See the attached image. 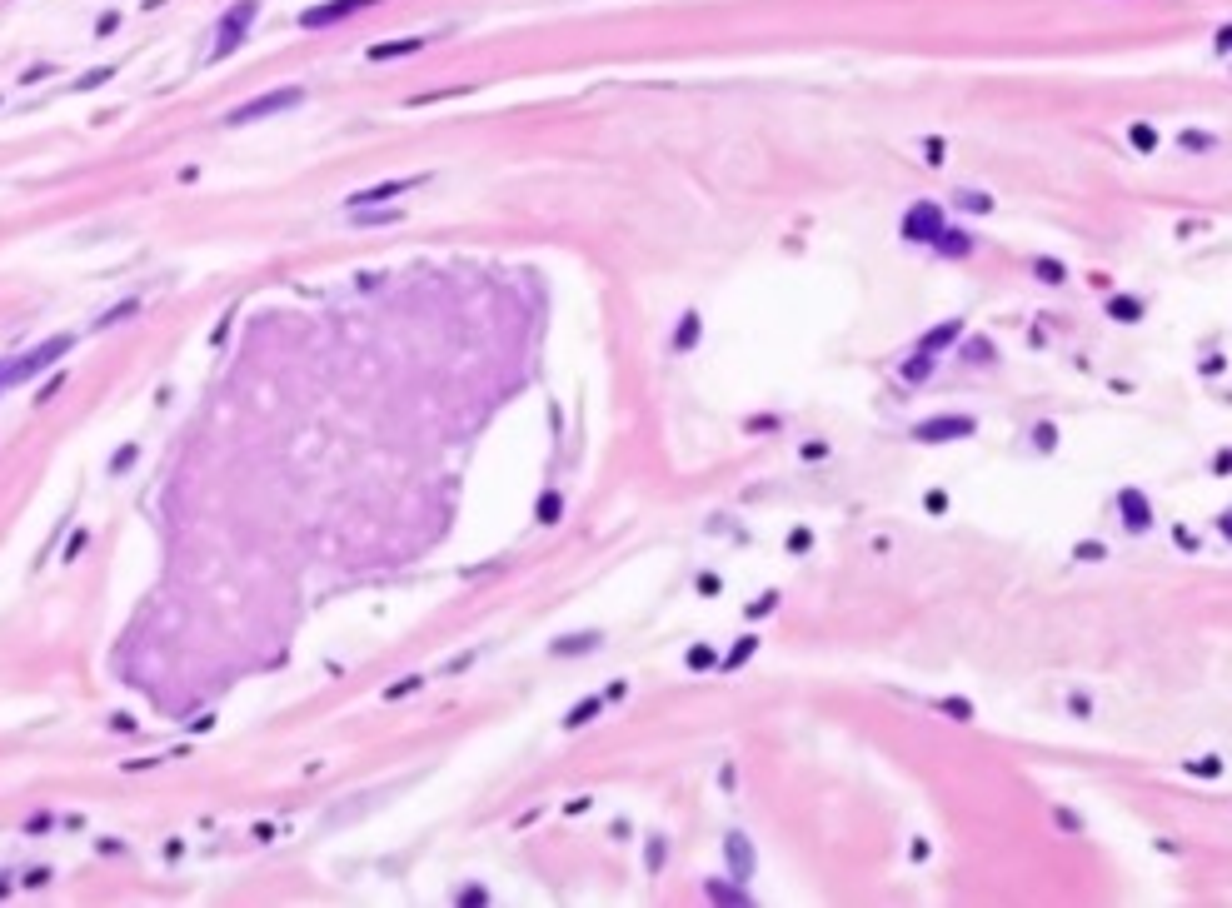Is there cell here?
I'll list each match as a JSON object with an SVG mask.
<instances>
[{"instance_id": "obj_1", "label": "cell", "mask_w": 1232, "mask_h": 908, "mask_svg": "<svg viewBox=\"0 0 1232 908\" xmlns=\"http://www.w3.org/2000/svg\"><path fill=\"white\" fill-rule=\"evenodd\" d=\"M70 350V335H50L45 345H35V350H25L15 365H0V385H20V380H30V375H40L45 365H55L60 355Z\"/></svg>"}, {"instance_id": "obj_2", "label": "cell", "mask_w": 1232, "mask_h": 908, "mask_svg": "<svg viewBox=\"0 0 1232 908\" xmlns=\"http://www.w3.org/2000/svg\"><path fill=\"white\" fill-rule=\"evenodd\" d=\"M255 15H260V0H240V5H230V10H225L220 35H215V60H225V55H235V45H245V35H250Z\"/></svg>"}, {"instance_id": "obj_3", "label": "cell", "mask_w": 1232, "mask_h": 908, "mask_svg": "<svg viewBox=\"0 0 1232 908\" xmlns=\"http://www.w3.org/2000/svg\"><path fill=\"white\" fill-rule=\"evenodd\" d=\"M305 100V90L300 85H290V90H270V95H255L250 105H235L225 120L230 125H250V120H260V115H280V110H290V105H300Z\"/></svg>"}, {"instance_id": "obj_4", "label": "cell", "mask_w": 1232, "mask_h": 908, "mask_svg": "<svg viewBox=\"0 0 1232 908\" xmlns=\"http://www.w3.org/2000/svg\"><path fill=\"white\" fill-rule=\"evenodd\" d=\"M938 230H943V215H938V205H913L908 215H903V240H923V245H933L938 240Z\"/></svg>"}, {"instance_id": "obj_5", "label": "cell", "mask_w": 1232, "mask_h": 908, "mask_svg": "<svg viewBox=\"0 0 1232 908\" xmlns=\"http://www.w3.org/2000/svg\"><path fill=\"white\" fill-rule=\"evenodd\" d=\"M963 435H973V420H968V415H943V420H923V425L913 430V440H923V445H943V440H963Z\"/></svg>"}, {"instance_id": "obj_6", "label": "cell", "mask_w": 1232, "mask_h": 908, "mask_svg": "<svg viewBox=\"0 0 1232 908\" xmlns=\"http://www.w3.org/2000/svg\"><path fill=\"white\" fill-rule=\"evenodd\" d=\"M365 5H375V0H335V5H310V10L300 15V25H305V30H320V25H340L345 15H355V10H365Z\"/></svg>"}, {"instance_id": "obj_7", "label": "cell", "mask_w": 1232, "mask_h": 908, "mask_svg": "<svg viewBox=\"0 0 1232 908\" xmlns=\"http://www.w3.org/2000/svg\"><path fill=\"white\" fill-rule=\"evenodd\" d=\"M414 185H424V175H410V180H385V185H375V190H360V195H350V210H365V205H380V200L410 195Z\"/></svg>"}, {"instance_id": "obj_8", "label": "cell", "mask_w": 1232, "mask_h": 908, "mask_svg": "<svg viewBox=\"0 0 1232 908\" xmlns=\"http://www.w3.org/2000/svg\"><path fill=\"white\" fill-rule=\"evenodd\" d=\"M1118 504H1123V514H1128V529H1148V524H1153L1148 499H1143L1138 489H1123V494H1118Z\"/></svg>"}, {"instance_id": "obj_9", "label": "cell", "mask_w": 1232, "mask_h": 908, "mask_svg": "<svg viewBox=\"0 0 1232 908\" xmlns=\"http://www.w3.org/2000/svg\"><path fill=\"white\" fill-rule=\"evenodd\" d=\"M963 335V320H948V325H938V330H928L923 335V345H918V355H938L943 345H953Z\"/></svg>"}, {"instance_id": "obj_10", "label": "cell", "mask_w": 1232, "mask_h": 908, "mask_svg": "<svg viewBox=\"0 0 1232 908\" xmlns=\"http://www.w3.org/2000/svg\"><path fill=\"white\" fill-rule=\"evenodd\" d=\"M729 864H734V879H749L754 874V854H749V839L744 834H729Z\"/></svg>"}, {"instance_id": "obj_11", "label": "cell", "mask_w": 1232, "mask_h": 908, "mask_svg": "<svg viewBox=\"0 0 1232 908\" xmlns=\"http://www.w3.org/2000/svg\"><path fill=\"white\" fill-rule=\"evenodd\" d=\"M943 255H968L973 250V235H963V230H938V240H933Z\"/></svg>"}, {"instance_id": "obj_12", "label": "cell", "mask_w": 1232, "mask_h": 908, "mask_svg": "<svg viewBox=\"0 0 1232 908\" xmlns=\"http://www.w3.org/2000/svg\"><path fill=\"white\" fill-rule=\"evenodd\" d=\"M350 220L355 225H390V220H400V210H350Z\"/></svg>"}, {"instance_id": "obj_13", "label": "cell", "mask_w": 1232, "mask_h": 908, "mask_svg": "<svg viewBox=\"0 0 1232 908\" xmlns=\"http://www.w3.org/2000/svg\"><path fill=\"white\" fill-rule=\"evenodd\" d=\"M674 345H679V350H694V345H699V315H684V325H679Z\"/></svg>"}, {"instance_id": "obj_14", "label": "cell", "mask_w": 1232, "mask_h": 908, "mask_svg": "<svg viewBox=\"0 0 1232 908\" xmlns=\"http://www.w3.org/2000/svg\"><path fill=\"white\" fill-rule=\"evenodd\" d=\"M599 709H604V699H584V704H579V709H574V714H569L564 724H569V729H584V724H589V719H594Z\"/></svg>"}, {"instance_id": "obj_15", "label": "cell", "mask_w": 1232, "mask_h": 908, "mask_svg": "<svg viewBox=\"0 0 1232 908\" xmlns=\"http://www.w3.org/2000/svg\"><path fill=\"white\" fill-rule=\"evenodd\" d=\"M709 899H719V904H744L749 894H744V889H729V884H719V879H709Z\"/></svg>"}, {"instance_id": "obj_16", "label": "cell", "mask_w": 1232, "mask_h": 908, "mask_svg": "<svg viewBox=\"0 0 1232 908\" xmlns=\"http://www.w3.org/2000/svg\"><path fill=\"white\" fill-rule=\"evenodd\" d=\"M424 40H400V45H375L370 50V60H390V55H410V50H419Z\"/></svg>"}, {"instance_id": "obj_17", "label": "cell", "mask_w": 1232, "mask_h": 908, "mask_svg": "<svg viewBox=\"0 0 1232 908\" xmlns=\"http://www.w3.org/2000/svg\"><path fill=\"white\" fill-rule=\"evenodd\" d=\"M903 375H908V380H928V375H933V355H913V360L903 365Z\"/></svg>"}, {"instance_id": "obj_18", "label": "cell", "mask_w": 1232, "mask_h": 908, "mask_svg": "<svg viewBox=\"0 0 1232 908\" xmlns=\"http://www.w3.org/2000/svg\"><path fill=\"white\" fill-rule=\"evenodd\" d=\"M599 644V634H574V639H564V644H554L559 654H584V649H594Z\"/></svg>"}, {"instance_id": "obj_19", "label": "cell", "mask_w": 1232, "mask_h": 908, "mask_svg": "<svg viewBox=\"0 0 1232 908\" xmlns=\"http://www.w3.org/2000/svg\"><path fill=\"white\" fill-rule=\"evenodd\" d=\"M559 514H564V504H559V494H544V499H539V519H544V524H554Z\"/></svg>"}, {"instance_id": "obj_20", "label": "cell", "mask_w": 1232, "mask_h": 908, "mask_svg": "<svg viewBox=\"0 0 1232 908\" xmlns=\"http://www.w3.org/2000/svg\"><path fill=\"white\" fill-rule=\"evenodd\" d=\"M1038 275L1048 280V285H1063V265L1058 260H1038Z\"/></svg>"}, {"instance_id": "obj_21", "label": "cell", "mask_w": 1232, "mask_h": 908, "mask_svg": "<svg viewBox=\"0 0 1232 908\" xmlns=\"http://www.w3.org/2000/svg\"><path fill=\"white\" fill-rule=\"evenodd\" d=\"M1133 145H1138V150H1153V145H1158V135H1153L1148 125H1138V130H1133Z\"/></svg>"}, {"instance_id": "obj_22", "label": "cell", "mask_w": 1232, "mask_h": 908, "mask_svg": "<svg viewBox=\"0 0 1232 908\" xmlns=\"http://www.w3.org/2000/svg\"><path fill=\"white\" fill-rule=\"evenodd\" d=\"M938 709H943V714H958V719H973V709H968L963 699H943Z\"/></svg>"}, {"instance_id": "obj_23", "label": "cell", "mask_w": 1232, "mask_h": 908, "mask_svg": "<svg viewBox=\"0 0 1232 908\" xmlns=\"http://www.w3.org/2000/svg\"><path fill=\"white\" fill-rule=\"evenodd\" d=\"M754 644H759V639H744V644H739V649H734V654H729V669H739V664H744V659H749V649H754Z\"/></svg>"}, {"instance_id": "obj_24", "label": "cell", "mask_w": 1232, "mask_h": 908, "mask_svg": "<svg viewBox=\"0 0 1232 908\" xmlns=\"http://www.w3.org/2000/svg\"><path fill=\"white\" fill-rule=\"evenodd\" d=\"M968 210H988V195H978V190H968V195H958Z\"/></svg>"}, {"instance_id": "obj_25", "label": "cell", "mask_w": 1232, "mask_h": 908, "mask_svg": "<svg viewBox=\"0 0 1232 908\" xmlns=\"http://www.w3.org/2000/svg\"><path fill=\"white\" fill-rule=\"evenodd\" d=\"M105 80H110V70H90L80 85H85V90H95V85H105Z\"/></svg>"}, {"instance_id": "obj_26", "label": "cell", "mask_w": 1232, "mask_h": 908, "mask_svg": "<svg viewBox=\"0 0 1232 908\" xmlns=\"http://www.w3.org/2000/svg\"><path fill=\"white\" fill-rule=\"evenodd\" d=\"M689 664H694V669H704V664H714V649H694V654H689Z\"/></svg>"}, {"instance_id": "obj_27", "label": "cell", "mask_w": 1232, "mask_h": 908, "mask_svg": "<svg viewBox=\"0 0 1232 908\" xmlns=\"http://www.w3.org/2000/svg\"><path fill=\"white\" fill-rule=\"evenodd\" d=\"M1113 315H1128V320H1133V315H1138V305H1133V300H1113Z\"/></svg>"}, {"instance_id": "obj_28", "label": "cell", "mask_w": 1232, "mask_h": 908, "mask_svg": "<svg viewBox=\"0 0 1232 908\" xmlns=\"http://www.w3.org/2000/svg\"><path fill=\"white\" fill-rule=\"evenodd\" d=\"M789 549H809V529H794L789 534Z\"/></svg>"}]
</instances>
